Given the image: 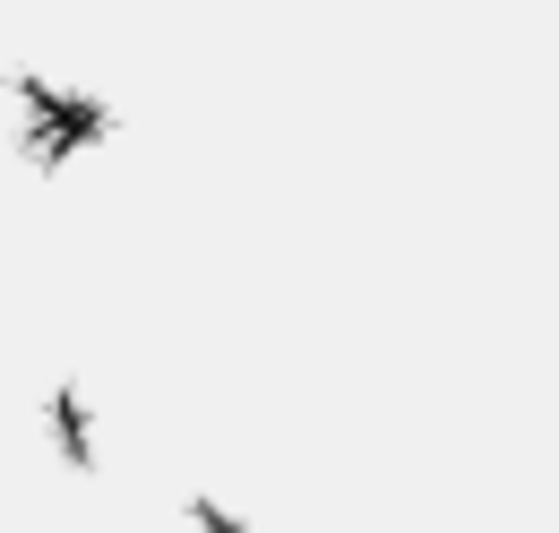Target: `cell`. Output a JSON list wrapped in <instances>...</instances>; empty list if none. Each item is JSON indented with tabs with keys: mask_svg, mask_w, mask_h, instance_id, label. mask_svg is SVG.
<instances>
[{
	"mask_svg": "<svg viewBox=\"0 0 559 533\" xmlns=\"http://www.w3.org/2000/svg\"><path fill=\"white\" fill-rule=\"evenodd\" d=\"M190 525H199V533H250V525H241V517H224L215 499H190Z\"/></svg>",
	"mask_w": 559,
	"mask_h": 533,
	"instance_id": "3957f363",
	"label": "cell"
},
{
	"mask_svg": "<svg viewBox=\"0 0 559 533\" xmlns=\"http://www.w3.org/2000/svg\"><path fill=\"white\" fill-rule=\"evenodd\" d=\"M52 430H61L70 465H86V404H78V388H61V396H52Z\"/></svg>",
	"mask_w": 559,
	"mask_h": 533,
	"instance_id": "7a4b0ae2",
	"label": "cell"
},
{
	"mask_svg": "<svg viewBox=\"0 0 559 533\" xmlns=\"http://www.w3.org/2000/svg\"><path fill=\"white\" fill-rule=\"evenodd\" d=\"M9 95H17V112H26L17 155H26L35 173H70L86 146L112 138V104H104V95H78L61 78H44V69H9Z\"/></svg>",
	"mask_w": 559,
	"mask_h": 533,
	"instance_id": "6da1fadb",
	"label": "cell"
}]
</instances>
